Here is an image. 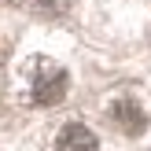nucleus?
I'll use <instances>...</instances> for the list:
<instances>
[{"label": "nucleus", "instance_id": "1", "mask_svg": "<svg viewBox=\"0 0 151 151\" xmlns=\"http://www.w3.org/2000/svg\"><path fill=\"white\" fill-rule=\"evenodd\" d=\"M66 96V70L52 59H41L33 66V103L41 107H52Z\"/></svg>", "mask_w": 151, "mask_h": 151}, {"label": "nucleus", "instance_id": "2", "mask_svg": "<svg viewBox=\"0 0 151 151\" xmlns=\"http://www.w3.org/2000/svg\"><path fill=\"white\" fill-rule=\"evenodd\" d=\"M111 122H114L122 133H129V137H140V133L147 129V114L140 111L137 100H129V96H118V100L111 103Z\"/></svg>", "mask_w": 151, "mask_h": 151}, {"label": "nucleus", "instance_id": "3", "mask_svg": "<svg viewBox=\"0 0 151 151\" xmlns=\"http://www.w3.org/2000/svg\"><path fill=\"white\" fill-rule=\"evenodd\" d=\"M55 151H96V137H92V129H85L81 122H66L63 129H59Z\"/></svg>", "mask_w": 151, "mask_h": 151}]
</instances>
